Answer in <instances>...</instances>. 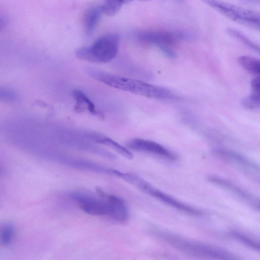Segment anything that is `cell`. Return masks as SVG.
<instances>
[{
    "instance_id": "6da1fadb",
    "label": "cell",
    "mask_w": 260,
    "mask_h": 260,
    "mask_svg": "<svg viewBox=\"0 0 260 260\" xmlns=\"http://www.w3.org/2000/svg\"><path fill=\"white\" fill-rule=\"evenodd\" d=\"M96 191L97 196L77 192L72 193L71 196L78 206L88 214L109 218L119 222L128 220V210L122 199L100 189Z\"/></svg>"
},
{
    "instance_id": "7a4b0ae2",
    "label": "cell",
    "mask_w": 260,
    "mask_h": 260,
    "mask_svg": "<svg viewBox=\"0 0 260 260\" xmlns=\"http://www.w3.org/2000/svg\"><path fill=\"white\" fill-rule=\"evenodd\" d=\"M86 72L92 78L110 87L153 99L166 100L175 97L169 89L144 81L126 78L87 67Z\"/></svg>"
},
{
    "instance_id": "3957f363",
    "label": "cell",
    "mask_w": 260,
    "mask_h": 260,
    "mask_svg": "<svg viewBox=\"0 0 260 260\" xmlns=\"http://www.w3.org/2000/svg\"><path fill=\"white\" fill-rule=\"evenodd\" d=\"M151 233L157 239L189 255L204 258H232L230 253L221 248L189 240L164 230L154 229Z\"/></svg>"
},
{
    "instance_id": "277c9868",
    "label": "cell",
    "mask_w": 260,
    "mask_h": 260,
    "mask_svg": "<svg viewBox=\"0 0 260 260\" xmlns=\"http://www.w3.org/2000/svg\"><path fill=\"white\" fill-rule=\"evenodd\" d=\"M119 44L118 35L108 34L99 38L92 45L77 49L75 54L83 60L92 63H107L116 56Z\"/></svg>"
},
{
    "instance_id": "5b68a950",
    "label": "cell",
    "mask_w": 260,
    "mask_h": 260,
    "mask_svg": "<svg viewBox=\"0 0 260 260\" xmlns=\"http://www.w3.org/2000/svg\"><path fill=\"white\" fill-rule=\"evenodd\" d=\"M228 18L239 24L260 30V12L221 0H201Z\"/></svg>"
},
{
    "instance_id": "8992f818",
    "label": "cell",
    "mask_w": 260,
    "mask_h": 260,
    "mask_svg": "<svg viewBox=\"0 0 260 260\" xmlns=\"http://www.w3.org/2000/svg\"><path fill=\"white\" fill-rule=\"evenodd\" d=\"M128 182L141 191L181 212L196 216H201L203 214L202 211L180 202L159 190L137 175L131 174L128 178Z\"/></svg>"
},
{
    "instance_id": "52a82bcc",
    "label": "cell",
    "mask_w": 260,
    "mask_h": 260,
    "mask_svg": "<svg viewBox=\"0 0 260 260\" xmlns=\"http://www.w3.org/2000/svg\"><path fill=\"white\" fill-rule=\"evenodd\" d=\"M138 38L142 41L157 46L162 52L172 49L179 41L185 40L187 36L180 31H144L138 34Z\"/></svg>"
},
{
    "instance_id": "ba28073f",
    "label": "cell",
    "mask_w": 260,
    "mask_h": 260,
    "mask_svg": "<svg viewBox=\"0 0 260 260\" xmlns=\"http://www.w3.org/2000/svg\"><path fill=\"white\" fill-rule=\"evenodd\" d=\"M126 146L133 151L151 154L171 161L176 160L177 158L171 151L150 140L133 138L127 142Z\"/></svg>"
},
{
    "instance_id": "9c48e42d",
    "label": "cell",
    "mask_w": 260,
    "mask_h": 260,
    "mask_svg": "<svg viewBox=\"0 0 260 260\" xmlns=\"http://www.w3.org/2000/svg\"><path fill=\"white\" fill-rule=\"evenodd\" d=\"M87 136L95 143L110 147L127 159L133 158V155L128 149L107 136L93 133H88Z\"/></svg>"
},
{
    "instance_id": "30bf717a",
    "label": "cell",
    "mask_w": 260,
    "mask_h": 260,
    "mask_svg": "<svg viewBox=\"0 0 260 260\" xmlns=\"http://www.w3.org/2000/svg\"><path fill=\"white\" fill-rule=\"evenodd\" d=\"M72 95L76 104V109L83 111H87L92 115L102 118L103 113L97 110L94 104L89 98L82 91L75 90L72 92Z\"/></svg>"
},
{
    "instance_id": "8fae6325",
    "label": "cell",
    "mask_w": 260,
    "mask_h": 260,
    "mask_svg": "<svg viewBox=\"0 0 260 260\" xmlns=\"http://www.w3.org/2000/svg\"><path fill=\"white\" fill-rule=\"evenodd\" d=\"M102 13L103 12L101 6L90 7L86 11L84 14L83 23L85 32L87 35L92 33Z\"/></svg>"
},
{
    "instance_id": "7c38bea8",
    "label": "cell",
    "mask_w": 260,
    "mask_h": 260,
    "mask_svg": "<svg viewBox=\"0 0 260 260\" xmlns=\"http://www.w3.org/2000/svg\"><path fill=\"white\" fill-rule=\"evenodd\" d=\"M15 226L12 223L7 222L4 223L0 230V242L2 246L8 247L10 246L16 236Z\"/></svg>"
},
{
    "instance_id": "4fadbf2b",
    "label": "cell",
    "mask_w": 260,
    "mask_h": 260,
    "mask_svg": "<svg viewBox=\"0 0 260 260\" xmlns=\"http://www.w3.org/2000/svg\"><path fill=\"white\" fill-rule=\"evenodd\" d=\"M238 63L247 71L260 76V59L243 55L237 59Z\"/></svg>"
},
{
    "instance_id": "5bb4252c",
    "label": "cell",
    "mask_w": 260,
    "mask_h": 260,
    "mask_svg": "<svg viewBox=\"0 0 260 260\" xmlns=\"http://www.w3.org/2000/svg\"><path fill=\"white\" fill-rule=\"evenodd\" d=\"M123 4L121 0H104L101 8L103 13L113 16L119 12Z\"/></svg>"
},
{
    "instance_id": "9a60e30c",
    "label": "cell",
    "mask_w": 260,
    "mask_h": 260,
    "mask_svg": "<svg viewBox=\"0 0 260 260\" xmlns=\"http://www.w3.org/2000/svg\"><path fill=\"white\" fill-rule=\"evenodd\" d=\"M242 103L243 106L249 109L260 108V93L252 91L243 99Z\"/></svg>"
},
{
    "instance_id": "2e32d148",
    "label": "cell",
    "mask_w": 260,
    "mask_h": 260,
    "mask_svg": "<svg viewBox=\"0 0 260 260\" xmlns=\"http://www.w3.org/2000/svg\"><path fill=\"white\" fill-rule=\"evenodd\" d=\"M233 235L235 238L239 239L242 242L245 243L249 246H250L253 248H255L260 251V243L255 242L253 241L252 240L249 239L248 238L244 236L243 235H241V234L238 233H234Z\"/></svg>"
},
{
    "instance_id": "e0dca14e",
    "label": "cell",
    "mask_w": 260,
    "mask_h": 260,
    "mask_svg": "<svg viewBox=\"0 0 260 260\" xmlns=\"http://www.w3.org/2000/svg\"><path fill=\"white\" fill-rule=\"evenodd\" d=\"M0 98L1 100L6 102H12L16 99L15 93L9 89H1Z\"/></svg>"
},
{
    "instance_id": "ac0fdd59",
    "label": "cell",
    "mask_w": 260,
    "mask_h": 260,
    "mask_svg": "<svg viewBox=\"0 0 260 260\" xmlns=\"http://www.w3.org/2000/svg\"><path fill=\"white\" fill-rule=\"evenodd\" d=\"M252 91L260 93V76L254 78L251 82Z\"/></svg>"
},
{
    "instance_id": "d6986e66",
    "label": "cell",
    "mask_w": 260,
    "mask_h": 260,
    "mask_svg": "<svg viewBox=\"0 0 260 260\" xmlns=\"http://www.w3.org/2000/svg\"><path fill=\"white\" fill-rule=\"evenodd\" d=\"M247 1L260 3V0H247Z\"/></svg>"
},
{
    "instance_id": "ffe728a7",
    "label": "cell",
    "mask_w": 260,
    "mask_h": 260,
    "mask_svg": "<svg viewBox=\"0 0 260 260\" xmlns=\"http://www.w3.org/2000/svg\"><path fill=\"white\" fill-rule=\"evenodd\" d=\"M138 1H150V0H138Z\"/></svg>"
}]
</instances>
